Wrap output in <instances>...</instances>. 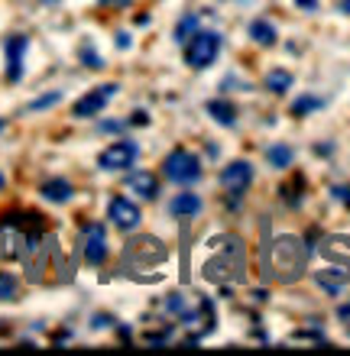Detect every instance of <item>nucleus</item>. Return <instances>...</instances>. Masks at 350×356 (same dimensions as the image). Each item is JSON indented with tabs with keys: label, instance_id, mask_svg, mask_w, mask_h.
<instances>
[{
	"label": "nucleus",
	"instance_id": "9d476101",
	"mask_svg": "<svg viewBox=\"0 0 350 356\" xmlns=\"http://www.w3.org/2000/svg\"><path fill=\"white\" fill-rule=\"evenodd\" d=\"M39 195L46 197V201H52V204H68L75 197V185L68 178H46L39 185Z\"/></svg>",
	"mask_w": 350,
	"mask_h": 356
},
{
	"label": "nucleus",
	"instance_id": "39448f33",
	"mask_svg": "<svg viewBox=\"0 0 350 356\" xmlns=\"http://www.w3.org/2000/svg\"><path fill=\"white\" fill-rule=\"evenodd\" d=\"M26 49H29V36L26 33H13V36H7V42H3V75H7L10 85H17V81H23V72H26Z\"/></svg>",
	"mask_w": 350,
	"mask_h": 356
},
{
	"label": "nucleus",
	"instance_id": "e433bc0d",
	"mask_svg": "<svg viewBox=\"0 0 350 356\" xmlns=\"http://www.w3.org/2000/svg\"><path fill=\"white\" fill-rule=\"evenodd\" d=\"M3 127H7V120H0V130H3Z\"/></svg>",
	"mask_w": 350,
	"mask_h": 356
},
{
	"label": "nucleus",
	"instance_id": "473e14b6",
	"mask_svg": "<svg viewBox=\"0 0 350 356\" xmlns=\"http://www.w3.org/2000/svg\"><path fill=\"white\" fill-rule=\"evenodd\" d=\"M117 49H130V36L127 33H117Z\"/></svg>",
	"mask_w": 350,
	"mask_h": 356
},
{
	"label": "nucleus",
	"instance_id": "c756f323",
	"mask_svg": "<svg viewBox=\"0 0 350 356\" xmlns=\"http://www.w3.org/2000/svg\"><path fill=\"white\" fill-rule=\"evenodd\" d=\"M295 7L305 10V13H315V10H318V0H295Z\"/></svg>",
	"mask_w": 350,
	"mask_h": 356
},
{
	"label": "nucleus",
	"instance_id": "5701e85b",
	"mask_svg": "<svg viewBox=\"0 0 350 356\" xmlns=\"http://www.w3.org/2000/svg\"><path fill=\"white\" fill-rule=\"evenodd\" d=\"M162 308L169 311V314H182V311H185V298H182L179 291H172L169 298H166V305H162Z\"/></svg>",
	"mask_w": 350,
	"mask_h": 356
},
{
	"label": "nucleus",
	"instance_id": "f8f14e48",
	"mask_svg": "<svg viewBox=\"0 0 350 356\" xmlns=\"http://www.w3.org/2000/svg\"><path fill=\"white\" fill-rule=\"evenodd\" d=\"M205 111L211 113V120L221 123V127H237V107L224 97H214V101L205 104Z\"/></svg>",
	"mask_w": 350,
	"mask_h": 356
},
{
	"label": "nucleus",
	"instance_id": "f704fd0d",
	"mask_svg": "<svg viewBox=\"0 0 350 356\" xmlns=\"http://www.w3.org/2000/svg\"><path fill=\"white\" fill-rule=\"evenodd\" d=\"M341 13H347L350 17V0H341Z\"/></svg>",
	"mask_w": 350,
	"mask_h": 356
},
{
	"label": "nucleus",
	"instance_id": "2eb2a0df",
	"mask_svg": "<svg viewBox=\"0 0 350 356\" xmlns=\"http://www.w3.org/2000/svg\"><path fill=\"white\" fill-rule=\"evenodd\" d=\"M292 72H285V68H273V72H266V91H273V94H285L289 88H292Z\"/></svg>",
	"mask_w": 350,
	"mask_h": 356
},
{
	"label": "nucleus",
	"instance_id": "6e6552de",
	"mask_svg": "<svg viewBox=\"0 0 350 356\" xmlns=\"http://www.w3.org/2000/svg\"><path fill=\"white\" fill-rule=\"evenodd\" d=\"M107 217H111V224H114L117 230H123V234H130V230H136V227L143 224V211L123 195H114L107 201Z\"/></svg>",
	"mask_w": 350,
	"mask_h": 356
},
{
	"label": "nucleus",
	"instance_id": "cd10ccee",
	"mask_svg": "<svg viewBox=\"0 0 350 356\" xmlns=\"http://www.w3.org/2000/svg\"><path fill=\"white\" fill-rule=\"evenodd\" d=\"M127 123H133V127H143V123H150V113H146V111H133V117Z\"/></svg>",
	"mask_w": 350,
	"mask_h": 356
},
{
	"label": "nucleus",
	"instance_id": "b1692460",
	"mask_svg": "<svg viewBox=\"0 0 350 356\" xmlns=\"http://www.w3.org/2000/svg\"><path fill=\"white\" fill-rule=\"evenodd\" d=\"M169 337H172V330H156V334H146V343H152V347H159V343H169Z\"/></svg>",
	"mask_w": 350,
	"mask_h": 356
},
{
	"label": "nucleus",
	"instance_id": "1a4fd4ad",
	"mask_svg": "<svg viewBox=\"0 0 350 356\" xmlns=\"http://www.w3.org/2000/svg\"><path fill=\"white\" fill-rule=\"evenodd\" d=\"M127 191H133V195L143 197V201H156V197H159V178L146 169L130 172V175H127Z\"/></svg>",
	"mask_w": 350,
	"mask_h": 356
},
{
	"label": "nucleus",
	"instance_id": "423d86ee",
	"mask_svg": "<svg viewBox=\"0 0 350 356\" xmlns=\"http://www.w3.org/2000/svg\"><path fill=\"white\" fill-rule=\"evenodd\" d=\"M221 185H224V191L234 197V204H237V197H244L250 191V185H253V165L246 159H234L221 172Z\"/></svg>",
	"mask_w": 350,
	"mask_h": 356
},
{
	"label": "nucleus",
	"instance_id": "4be33fe9",
	"mask_svg": "<svg viewBox=\"0 0 350 356\" xmlns=\"http://www.w3.org/2000/svg\"><path fill=\"white\" fill-rule=\"evenodd\" d=\"M315 282H318L328 295H341V291H344V282L334 279V275H328V272H318V275H315Z\"/></svg>",
	"mask_w": 350,
	"mask_h": 356
},
{
	"label": "nucleus",
	"instance_id": "f257e3e1",
	"mask_svg": "<svg viewBox=\"0 0 350 356\" xmlns=\"http://www.w3.org/2000/svg\"><path fill=\"white\" fill-rule=\"evenodd\" d=\"M221 49H224V36L221 33H214V29H198L195 36L185 42V62H189V68H211L214 62H218Z\"/></svg>",
	"mask_w": 350,
	"mask_h": 356
},
{
	"label": "nucleus",
	"instance_id": "a211bd4d",
	"mask_svg": "<svg viewBox=\"0 0 350 356\" xmlns=\"http://www.w3.org/2000/svg\"><path fill=\"white\" fill-rule=\"evenodd\" d=\"M279 195H283L285 204L299 207V204H302V195H305V178H302V175H295L292 181H289V185L279 188Z\"/></svg>",
	"mask_w": 350,
	"mask_h": 356
},
{
	"label": "nucleus",
	"instance_id": "bb28decb",
	"mask_svg": "<svg viewBox=\"0 0 350 356\" xmlns=\"http://www.w3.org/2000/svg\"><path fill=\"white\" fill-rule=\"evenodd\" d=\"M295 337L299 340H324L321 330H295Z\"/></svg>",
	"mask_w": 350,
	"mask_h": 356
},
{
	"label": "nucleus",
	"instance_id": "4468645a",
	"mask_svg": "<svg viewBox=\"0 0 350 356\" xmlns=\"http://www.w3.org/2000/svg\"><path fill=\"white\" fill-rule=\"evenodd\" d=\"M292 159H295V149L292 146H285V143H276V146L266 149V162H269L273 169H289Z\"/></svg>",
	"mask_w": 350,
	"mask_h": 356
},
{
	"label": "nucleus",
	"instance_id": "ddd939ff",
	"mask_svg": "<svg viewBox=\"0 0 350 356\" xmlns=\"http://www.w3.org/2000/svg\"><path fill=\"white\" fill-rule=\"evenodd\" d=\"M246 33H250V39L256 46H276V39H279V33H276V26L269 19H250Z\"/></svg>",
	"mask_w": 350,
	"mask_h": 356
},
{
	"label": "nucleus",
	"instance_id": "6ab92c4d",
	"mask_svg": "<svg viewBox=\"0 0 350 356\" xmlns=\"http://www.w3.org/2000/svg\"><path fill=\"white\" fill-rule=\"evenodd\" d=\"M19 291V279L13 272H0V301H13Z\"/></svg>",
	"mask_w": 350,
	"mask_h": 356
},
{
	"label": "nucleus",
	"instance_id": "aec40b11",
	"mask_svg": "<svg viewBox=\"0 0 350 356\" xmlns=\"http://www.w3.org/2000/svg\"><path fill=\"white\" fill-rule=\"evenodd\" d=\"M78 56H81V65H85V68H95V72H101V68H104V58H101V52H97V49H91V42H85V46L78 49Z\"/></svg>",
	"mask_w": 350,
	"mask_h": 356
},
{
	"label": "nucleus",
	"instance_id": "2f4dec72",
	"mask_svg": "<svg viewBox=\"0 0 350 356\" xmlns=\"http://www.w3.org/2000/svg\"><path fill=\"white\" fill-rule=\"evenodd\" d=\"M315 152H318V156H331L334 146H331V143H321V146H315Z\"/></svg>",
	"mask_w": 350,
	"mask_h": 356
},
{
	"label": "nucleus",
	"instance_id": "393cba45",
	"mask_svg": "<svg viewBox=\"0 0 350 356\" xmlns=\"http://www.w3.org/2000/svg\"><path fill=\"white\" fill-rule=\"evenodd\" d=\"M331 195L337 197V201H341L344 207H350V185H334V188H331Z\"/></svg>",
	"mask_w": 350,
	"mask_h": 356
},
{
	"label": "nucleus",
	"instance_id": "c9c22d12",
	"mask_svg": "<svg viewBox=\"0 0 350 356\" xmlns=\"http://www.w3.org/2000/svg\"><path fill=\"white\" fill-rule=\"evenodd\" d=\"M3 185H7V175H3V172H0V191H3Z\"/></svg>",
	"mask_w": 350,
	"mask_h": 356
},
{
	"label": "nucleus",
	"instance_id": "f03ea898",
	"mask_svg": "<svg viewBox=\"0 0 350 356\" xmlns=\"http://www.w3.org/2000/svg\"><path fill=\"white\" fill-rule=\"evenodd\" d=\"M162 175L175 181V185H195L201 178V159L185 146H175V149L162 159Z\"/></svg>",
	"mask_w": 350,
	"mask_h": 356
},
{
	"label": "nucleus",
	"instance_id": "4c0bfd02",
	"mask_svg": "<svg viewBox=\"0 0 350 356\" xmlns=\"http://www.w3.org/2000/svg\"><path fill=\"white\" fill-rule=\"evenodd\" d=\"M347 334H350V327H347Z\"/></svg>",
	"mask_w": 350,
	"mask_h": 356
},
{
	"label": "nucleus",
	"instance_id": "7c9ffc66",
	"mask_svg": "<svg viewBox=\"0 0 350 356\" xmlns=\"http://www.w3.org/2000/svg\"><path fill=\"white\" fill-rule=\"evenodd\" d=\"M101 7H130V0H101Z\"/></svg>",
	"mask_w": 350,
	"mask_h": 356
},
{
	"label": "nucleus",
	"instance_id": "f3484780",
	"mask_svg": "<svg viewBox=\"0 0 350 356\" xmlns=\"http://www.w3.org/2000/svg\"><path fill=\"white\" fill-rule=\"evenodd\" d=\"M321 107H324V97H318V94H302V97L292 104V117H308V113L321 111Z\"/></svg>",
	"mask_w": 350,
	"mask_h": 356
},
{
	"label": "nucleus",
	"instance_id": "7ed1b4c3",
	"mask_svg": "<svg viewBox=\"0 0 350 356\" xmlns=\"http://www.w3.org/2000/svg\"><path fill=\"white\" fill-rule=\"evenodd\" d=\"M117 91H120V88H117L114 81H111V85L91 88V91L81 94V97L72 104V117H75V120H91V117H97V113H104V107L117 97Z\"/></svg>",
	"mask_w": 350,
	"mask_h": 356
},
{
	"label": "nucleus",
	"instance_id": "a878e982",
	"mask_svg": "<svg viewBox=\"0 0 350 356\" xmlns=\"http://www.w3.org/2000/svg\"><path fill=\"white\" fill-rule=\"evenodd\" d=\"M123 127H127V120H104V123H101V130H104V133H120Z\"/></svg>",
	"mask_w": 350,
	"mask_h": 356
},
{
	"label": "nucleus",
	"instance_id": "dca6fc26",
	"mask_svg": "<svg viewBox=\"0 0 350 356\" xmlns=\"http://www.w3.org/2000/svg\"><path fill=\"white\" fill-rule=\"evenodd\" d=\"M198 29H201V17H198V13H185V17L179 19V26H175V36H172V39H175L179 46H185V42H189Z\"/></svg>",
	"mask_w": 350,
	"mask_h": 356
},
{
	"label": "nucleus",
	"instance_id": "72a5a7b5",
	"mask_svg": "<svg viewBox=\"0 0 350 356\" xmlns=\"http://www.w3.org/2000/svg\"><path fill=\"white\" fill-rule=\"evenodd\" d=\"M337 318H341V321H350V301H347V305H341V308H337Z\"/></svg>",
	"mask_w": 350,
	"mask_h": 356
},
{
	"label": "nucleus",
	"instance_id": "9b49d317",
	"mask_svg": "<svg viewBox=\"0 0 350 356\" xmlns=\"http://www.w3.org/2000/svg\"><path fill=\"white\" fill-rule=\"evenodd\" d=\"M169 214L172 217H182V220L198 217L201 214V197L195 195V191H179V195L169 201Z\"/></svg>",
	"mask_w": 350,
	"mask_h": 356
},
{
	"label": "nucleus",
	"instance_id": "20e7f679",
	"mask_svg": "<svg viewBox=\"0 0 350 356\" xmlns=\"http://www.w3.org/2000/svg\"><path fill=\"white\" fill-rule=\"evenodd\" d=\"M136 156H140V146L133 140H114L111 146H104L101 149V156H97V169L101 172H127L136 162Z\"/></svg>",
	"mask_w": 350,
	"mask_h": 356
},
{
	"label": "nucleus",
	"instance_id": "412c9836",
	"mask_svg": "<svg viewBox=\"0 0 350 356\" xmlns=\"http://www.w3.org/2000/svg\"><path fill=\"white\" fill-rule=\"evenodd\" d=\"M58 101H62V91H49V94H42V97H36V101H29V104H26V111H29V113L49 111V107H56Z\"/></svg>",
	"mask_w": 350,
	"mask_h": 356
},
{
	"label": "nucleus",
	"instance_id": "0eeeda50",
	"mask_svg": "<svg viewBox=\"0 0 350 356\" xmlns=\"http://www.w3.org/2000/svg\"><path fill=\"white\" fill-rule=\"evenodd\" d=\"M81 256L88 266H104L107 259V230L104 224H85L81 227Z\"/></svg>",
	"mask_w": 350,
	"mask_h": 356
},
{
	"label": "nucleus",
	"instance_id": "c85d7f7f",
	"mask_svg": "<svg viewBox=\"0 0 350 356\" xmlns=\"http://www.w3.org/2000/svg\"><path fill=\"white\" fill-rule=\"evenodd\" d=\"M107 324H114L111 314H95V318H91V327H107Z\"/></svg>",
	"mask_w": 350,
	"mask_h": 356
}]
</instances>
